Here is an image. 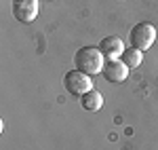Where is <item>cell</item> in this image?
Returning a JSON list of instances; mask_svg holds the SVG:
<instances>
[{
    "label": "cell",
    "mask_w": 158,
    "mask_h": 150,
    "mask_svg": "<svg viewBox=\"0 0 158 150\" xmlns=\"http://www.w3.org/2000/svg\"><path fill=\"white\" fill-rule=\"evenodd\" d=\"M99 49H101L106 59H120L127 47H124V42L118 36H106L99 42Z\"/></svg>",
    "instance_id": "6"
},
{
    "label": "cell",
    "mask_w": 158,
    "mask_h": 150,
    "mask_svg": "<svg viewBox=\"0 0 158 150\" xmlns=\"http://www.w3.org/2000/svg\"><path fill=\"white\" fill-rule=\"evenodd\" d=\"M154 42H156V30H154L152 24L143 21V24H137L131 30V47H135L139 51H146Z\"/></svg>",
    "instance_id": "3"
},
{
    "label": "cell",
    "mask_w": 158,
    "mask_h": 150,
    "mask_svg": "<svg viewBox=\"0 0 158 150\" xmlns=\"http://www.w3.org/2000/svg\"><path fill=\"white\" fill-rule=\"evenodd\" d=\"M101 74L110 83H122L129 76V66L122 59H106V66H103Z\"/></svg>",
    "instance_id": "5"
},
{
    "label": "cell",
    "mask_w": 158,
    "mask_h": 150,
    "mask_svg": "<svg viewBox=\"0 0 158 150\" xmlns=\"http://www.w3.org/2000/svg\"><path fill=\"white\" fill-rule=\"evenodd\" d=\"M63 87H65L68 93L82 97L85 93H89L93 89V78L85 72H80V70H72V72H68L63 76Z\"/></svg>",
    "instance_id": "2"
},
{
    "label": "cell",
    "mask_w": 158,
    "mask_h": 150,
    "mask_svg": "<svg viewBox=\"0 0 158 150\" xmlns=\"http://www.w3.org/2000/svg\"><path fill=\"white\" fill-rule=\"evenodd\" d=\"M120 59L127 63L129 68H137V66L141 63V59H143V55H141V51H139V49H135V47H129V49H124V53H122Z\"/></svg>",
    "instance_id": "8"
},
{
    "label": "cell",
    "mask_w": 158,
    "mask_h": 150,
    "mask_svg": "<svg viewBox=\"0 0 158 150\" xmlns=\"http://www.w3.org/2000/svg\"><path fill=\"white\" fill-rule=\"evenodd\" d=\"M80 104H82V108L89 110V112H97V110H101V106H103V95L99 91H95V89H91L89 93H85L80 97Z\"/></svg>",
    "instance_id": "7"
},
{
    "label": "cell",
    "mask_w": 158,
    "mask_h": 150,
    "mask_svg": "<svg viewBox=\"0 0 158 150\" xmlns=\"http://www.w3.org/2000/svg\"><path fill=\"white\" fill-rule=\"evenodd\" d=\"M106 57H103V53L99 47H82V49L76 51V55H74V63H76V70H80V72H85L89 76H95V74H101V70H103V62Z\"/></svg>",
    "instance_id": "1"
},
{
    "label": "cell",
    "mask_w": 158,
    "mask_h": 150,
    "mask_svg": "<svg viewBox=\"0 0 158 150\" xmlns=\"http://www.w3.org/2000/svg\"><path fill=\"white\" fill-rule=\"evenodd\" d=\"M13 15L21 24L34 21L38 15V0H13Z\"/></svg>",
    "instance_id": "4"
}]
</instances>
